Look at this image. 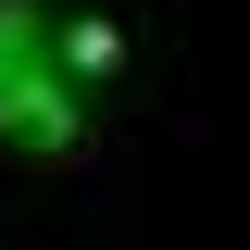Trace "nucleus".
I'll use <instances>...</instances> for the list:
<instances>
[{
	"mask_svg": "<svg viewBox=\"0 0 250 250\" xmlns=\"http://www.w3.org/2000/svg\"><path fill=\"white\" fill-rule=\"evenodd\" d=\"M0 138L13 150H75V88L50 62V13L0 0Z\"/></svg>",
	"mask_w": 250,
	"mask_h": 250,
	"instance_id": "nucleus-1",
	"label": "nucleus"
}]
</instances>
